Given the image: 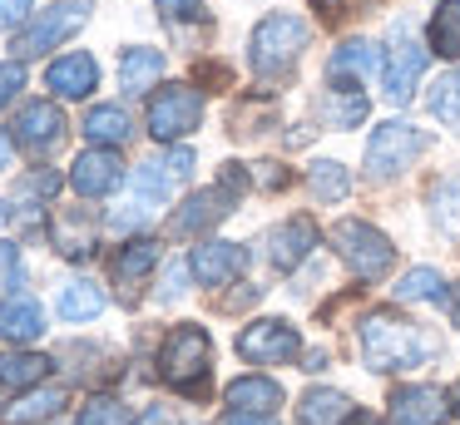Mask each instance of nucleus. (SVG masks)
Instances as JSON below:
<instances>
[{
  "mask_svg": "<svg viewBox=\"0 0 460 425\" xmlns=\"http://www.w3.org/2000/svg\"><path fill=\"white\" fill-rule=\"evenodd\" d=\"M322 10H327V15H341V5H351V0H317Z\"/></svg>",
  "mask_w": 460,
  "mask_h": 425,
  "instance_id": "c03bdc74",
  "label": "nucleus"
},
{
  "mask_svg": "<svg viewBox=\"0 0 460 425\" xmlns=\"http://www.w3.org/2000/svg\"><path fill=\"white\" fill-rule=\"evenodd\" d=\"M208 371H213L208 332H203V326H173L164 351H159V376L179 395H203L208 391Z\"/></svg>",
  "mask_w": 460,
  "mask_h": 425,
  "instance_id": "7ed1b4c3",
  "label": "nucleus"
},
{
  "mask_svg": "<svg viewBox=\"0 0 460 425\" xmlns=\"http://www.w3.org/2000/svg\"><path fill=\"white\" fill-rule=\"evenodd\" d=\"M297 351H302L297 326L278 322V316L243 326V336H238V356L252 361V366H288V361H297Z\"/></svg>",
  "mask_w": 460,
  "mask_h": 425,
  "instance_id": "9d476101",
  "label": "nucleus"
},
{
  "mask_svg": "<svg viewBox=\"0 0 460 425\" xmlns=\"http://www.w3.org/2000/svg\"><path fill=\"white\" fill-rule=\"evenodd\" d=\"M45 84L55 89L60 99H84L94 94V84H100V65H94V55H60L50 65V75H45Z\"/></svg>",
  "mask_w": 460,
  "mask_h": 425,
  "instance_id": "dca6fc26",
  "label": "nucleus"
},
{
  "mask_svg": "<svg viewBox=\"0 0 460 425\" xmlns=\"http://www.w3.org/2000/svg\"><path fill=\"white\" fill-rule=\"evenodd\" d=\"M252 178H258L262 188H288L292 183V173L282 164H252Z\"/></svg>",
  "mask_w": 460,
  "mask_h": 425,
  "instance_id": "58836bf2",
  "label": "nucleus"
},
{
  "mask_svg": "<svg viewBox=\"0 0 460 425\" xmlns=\"http://www.w3.org/2000/svg\"><path fill=\"white\" fill-rule=\"evenodd\" d=\"M203 119V94L193 84H164L149 99V134L159 144H179L183 134H193Z\"/></svg>",
  "mask_w": 460,
  "mask_h": 425,
  "instance_id": "0eeeda50",
  "label": "nucleus"
},
{
  "mask_svg": "<svg viewBox=\"0 0 460 425\" xmlns=\"http://www.w3.org/2000/svg\"><path fill=\"white\" fill-rule=\"evenodd\" d=\"M228 405L243 415H272L282 405V385L272 376H238L228 385Z\"/></svg>",
  "mask_w": 460,
  "mask_h": 425,
  "instance_id": "aec40b11",
  "label": "nucleus"
},
{
  "mask_svg": "<svg viewBox=\"0 0 460 425\" xmlns=\"http://www.w3.org/2000/svg\"><path fill=\"white\" fill-rule=\"evenodd\" d=\"M50 371V361L35 351H5L0 356V385L5 391H25V385H40V376Z\"/></svg>",
  "mask_w": 460,
  "mask_h": 425,
  "instance_id": "bb28decb",
  "label": "nucleus"
},
{
  "mask_svg": "<svg viewBox=\"0 0 460 425\" xmlns=\"http://www.w3.org/2000/svg\"><path fill=\"white\" fill-rule=\"evenodd\" d=\"M218 425H278V421H272V415H243V411H228Z\"/></svg>",
  "mask_w": 460,
  "mask_h": 425,
  "instance_id": "ea45409f",
  "label": "nucleus"
},
{
  "mask_svg": "<svg viewBox=\"0 0 460 425\" xmlns=\"http://www.w3.org/2000/svg\"><path fill=\"white\" fill-rule=\"evenodd\" d=\"M430 217L446 237H460V168L430 188Z\"/></svg>",
  "mask_w": 460,
  "mask_h": 425,
  "instance_id": "cd10ccee",
  "label": "nucleus"
},
{
  "mask_svg": "<svg viewBox=\"0 0 460 425\" xmlns=\"http://www.w3.org/2000/svg\"><path fill=\"white\" fill-rule=\"evenodd\" d=\"M80 425H129V405L119 395H94L80 411Z\"/></svg>",
  "mask_w": 460,
  "mask_h": 425,
  "instance_id": "72a5a7b5",
  "label": "nucleus"
},
{
  "mask_svg": "<svg viewBox=\"0 0 460 425\" xmlns=\"http://www.w3.org/2000/svg\"><path fill=\"white\" fill-rule=\"evenodd\" d=\"M426 148H430L426 128L406 124V119H386V124L367 138V173L371 178H396V173H406Z\"/></svg>",
  "mask_w": 460,
  "mask_h": 425,
  "instance_id": "39448f33",
  "label": "nucleus"
},
{
  "mask_svg": "<svg viewBox=\"0 0 460 425\" xmlns=\"http://www.w3.org/2000/svg\"><path fill=\"white\" fill-rule=\"evenodd\" d=\"M430 351H436L430 336L420 332L416 322H406V316H396V312H367L361 316V361H367L371 371H411V366H420Z\"/></svg>",
  "mask_w": 460,
  "mask_h": 425,
  "instance_id": "f257e3e1",
  "label": "nucleus"
},
{
  "mask_svg": "<svg viewBox=\"0 0 460 425\" xmlns=\"http://www.w3.org/2000/svg\"><path fill=\"white\" fill-rule=\"evenodd\" d=\"M243 262H248V257H243L238 243H199L189 252V272L199 277L203 287H228L233 277L243 272Z\"/></svg>",
  "mask_w": 460,
  "mask_h": 425,
  "instance_id": "4468645a",
  "label": "nucleus"
},
{
  "mask_svg": "<svg viewBox=\"0 0 460 425\" xmlns=\"http://www.w3.org/2000/svg\"><path fill=\"white\" fill-rule=\"evenodd\" d=\"M430 114L440 119V124H450V128H460V69L456 75H446V79H436V89H430Z\"/></svg>",
  "mask_w": 460,
  "mask_h": 425,
  "instance_id": "473e14b6",
  "label": "nucleus"
},
{
  "mask_svg": "<svg viewBox=\"0 0 460 425\" xmlns=\"http://www.w3.org/2000/svg\"><path fill=\"white\" fill-rule=\"evenodd\" d=\"M159 69H164L159 49H124L119 55V89L124 94H144L159 79Z\"/></svg>",
  "mask_w": 460,
  "mask_h": 425,
  "instance_id": "b1692460",
  "label": "nucleus"
},
{
  "mask_svg": "<svg viewBox=\"0 0 460 425\" xmlns=\"http://www.w3.org/2000/svg\"><path fill=\"white\" fill-rule=\"evenodd\" d=\"M84 138H94V148H110V144H124L129 138V114L119 104H94L84 114Z\"/></svg>",
  "mask_w": 460,
  "mask_h": 425,
  "instance_id": "393cba45",
  "label": "nucleus"
},
{
  "mask_svg": "<svg viewBox=\"0 0 460 425\" xmlns=\"http://www.w3.org/2000/svg\"><path fill=\"white\" fill-rule=\"evenodd\" d=\"M84 20H90V0H60V5L40 10V15H35L31 25L15 35V55L35 59V55H45V49L65 45V40H70Z\"/></svg>",
  "mask_w": 460,
  "mask_h": 425,
  "instance_id": "6e6552de",
  "label": "nucleus"
},
{
  "mask_svg": "<svg viewBox=\"0 0 460 425\" xmlns=\"http://www.w3.org/2000/svg\"><path fill=\"white\" fill-rule=\"evenodd\" d=\"M25 84V65L21 59H0V104H11Z\"/></svg>",
  "mask_w": 460,
  "mask_h": 425,
  "instance_id": "c9c22d12",
  "label": "nucleus"
},
{
  "mask_svg": "<svg viewBox=\"0 0 460 425\" xmlns=\"http://www.w3.org/2000/svg\"><path fill=\"white\" fill-rule=\"evenodd\" d=\"M15 282H21V247L0 243V292H11Z\"/></svg>",
  "mask_w": 460,
  "mask_h": 425,
  "instance_id": "e433bc0d",
  "label": "nucleus"
},
{
  "mask_svg": "<svg viewBox=\"0 0 460 425\" xmlns=\"http://www.w3.org/2000/svg\"><path fill=\"white\" fill-rule=\"evenodd\" d=\"M164 297H169V302H173V297H183V267H173V272H169V287H164Z\"/></svg>",
  "mask_w": 460,
  "mask_h": 425,
  "instance_id": "79ce46f5",
  "label": "nucleus"
},
{
  "mask_svg": "<svg viewBox=\"0 0 460 425\" xmlns=\"http://www.w3.org/2000/svg\"><path fill=\"white\" fill-rule=\"evenodd\" d=\"M5 213H11V208H5V203H0V223H5Z\"/></svg>",
  "mask_w": 460,
  "mask_h": 425,
  "instance_id": "de8ad7c7",
  "label": "nucleus"
},
{
  "mask_svg": "<svg viewBox=\"0 0 460 425\" xmlns=\"http://www.w3.org/2000/svg\"><path fill=\"white\" fill-rule=\"evenodd\" d=\"M456 415H460V385H456Z\"/></svg>",
  "mask_w": 460,
  "mask_h": 425,
  "instance_id": "09e8293b",
  "label": "nucleus"
},
{
  "mask_svg": "<svg viewBox=\"0 0 460 425\" xmlns=\"http://www.w3.org/2000/svg\"><path fill=\"white\" fill-rule=\"evenodd\" d=\"M376 65H381V49L371 45V40H347V45L332 55L327 79H351V84H361L367 75H376Z\"/></svg>",
  "mask_w": 460,
  "mask_h": 425,
  "instance_id": "4be33fe9",
  "label": "nucleus"
},
{
  "mask_svg": "<svg viewBox=\"0 0 460 425\" xmlns=\"http://www.w3.org/2000/svg\"><path fill=\"white\" fill-rule=\"evenodd\" d=\"M426 59H430V49L411 35V25L391 30V49H386V59H381V79H386L391 104H406V99L416 94L420 75H426Z\"/></svg>",
  "mask_w": 460,
  "mask_h": 425,
  "instance_id": "1a4fd4ad",
  "label": "nucleus"
},
{
  "mask_svg": "<svg viewBox=\"0 0 460 425\" xmlns=\"http://www.w3.org/2000/svg\"><path fill=\"white\" fill-rule=\"evenodd\" d=\"M302 49H307V20L288 15V10H272V15L258 20V30H252V40H248L252 75L282 79L302 59Z\"/></svg>",
  "mask_w": 460,
  "mask_h": 425,
  "instance_id": "f03ea898",
  "label": "nucleus"
},
{
  "mask_svg": "<svg viewBox=\"0 0 460 425\" xmlns=\"http://www.w3.org/2000/svg\"><path fill=\"white\" fill-rule=\"evenodd\" d=\"M446 421V395L436 385H401L391 395V425H440Z\"/></svg>",
  "mask_w": 460,
  "mask_h": 425,
  "instance_id": "2eb2a0df",
  "label": "nucleus"
},
{
  "mask_svg": "<svg viewBox=\"0 0 460 425\" xmlns=\"http://www.w3.org/2000/svg\"><path fill=\"white\" fill-rule=\"evenodd\" d=\"M322 366H327V351H312V356H307V366H302V371H322Z\"/></svg>",
  "mask_w": 460,
  "mask_h": 425,
  "instance_id": "37998d69",
  "label": "nucleus"
},
{
  "mask_svg": "<svg viewBox=\"0 0 460 425\" xmlns=\"http://www.w3.org/2000/svg\"><path fill=\"white\" fill-rule=\"evenodd\" d=\"M31 10H35V0H0V30H21Z\"/></svg>",
  "mask_w": 460,
  "mask_h": 425,
  "instance_id": "4c0bfd02",
  "label": "nucleus"
},
{
  "mask_svg": "<svg viewBox=\"0 0 460 425\" xmlns=\"http://www.w3.org/2000/svg\"><path fill=\"white\" fill-rule=\"evenodd\" d=\"M45 336V312L40 302H31V297H15V302H0V341H40Z\"/></svg>",
  "mask_w": 460,
  "mask_h": 425,
  "instance_id": "6ab92c4d",
  "label": "nucleus"
},
{
  "mask_svg": "<svg viewBox=\"0 0 460 425\" xmlns=\"http://www.w3.org/2000/svg\"><path fill=\"white\" fill-rule=\"evenodd\" d=\"M104 312V292L94 282H70L60 292V316L65 322H94Z\"/></svg>",
  "mask_w": 460,
  "mask_h": 425,
  "instance_id": "7c9ffc66",
  "label": "nucleus"
},
{
  "mask_svg": "<svg viewBox=\"0 0 460 425\" xmlns=\"http://www.w3.org/2000/svg\"><path fill=\"white\" fill-rule=\"evenodd\" d=\"M65 405H70V391H65V385H35V391H25L21 401H11L0 411V421L5 425H35V421L60 415Z\"/></svg>",
  "mask_w": 460,
  "mask_h": 425,
  "instance_id": "a211bd4d",
  "label": "nucleus"
},
{
  "mask_svg": "<svg viewBox=\"0 0 460 425\" xmlns=\"http://www.w3.org/2000/svg\"><path fill=\"white\" fill-rule=\"evenodd\" d=\"M11 158H15V138L0 128V168H11Z\"/></svg>",
  "mask_w": 460,
  "mask_h": 425,
  "instance_id": "a19ab883",
  "label": "nucleus"
},
{
  "mask_svg": "<svg viewBox=\"0 0 460 425\" xmlns=\"http://www.w3.org/2000/svg\"><path fill=\"white\" fill-rule=\"evenodd\" d=\"M50 243L60 247V257H90V247H94V227H90V217H80V213H55L50 217Z\"/></svg>",
  "mask_w": 460,
  "mask_h": 425,
  "instance_id": "5701e85b",
  "label": "nucleus"
},
{
  "mask_svg": "<svg viewBox=\"0 0 460 425\" xmlns=\"http://www.w3.org/2000/svg\"><path fill=\"white\" fill-rule=\"evenodd\" d=\"M430 49L446 59H460V0H440L430 15Z\"/></svg>",
  "mask_w": 460,
  "mask_h": 425,
  "instance_id": "c85d7f7f",
  "label": "nucleus"
},
{
  "mask_svg": "<svg viewBox=\"0 0 460 425\" xmlns=\"http://www.w3.org/2000/svg\"><path fill=\"white\" fill-rule=\"evenodd\" d=\"M446 277L436 267H411L406 277L396 282V302H446Z\"/></svg>",
  "mask_w": 460,
  "mask_h": 425,
  "instance_id": "c756f323",
  "label": "nucleus"
},
{
  "mask_svg": "<svg viewBox=\"0 0 460 425\" xmlns=\"http://www.w3.org/2000/svg\"><path fill=\"white\" fill-rule=\"evenodd\" d=\"M11 134H15V144H25L31 154H55V148L65 144V114L55 104H45V99H35V104H25L21 114H15Z\"/></svg>",
  "mask_w": 460,
  "mask_h": 425,
  "instance_id": "9b49d317",
  "label": "nucleus"
},
{
  "mask_svg": "<svg viewBox=\"0 0 460 425\" xmlns=\"http://www.w3.org/2000/svg\"><path fill=\"white\" fill-rule=\"evenodd\" d=\"M371 99L361 84H351V79H332L327 94H322V119H327L332 128H357L361 119H367Z\"/></svg>",
  "mask_w": 460,
  "mask_h": 425,
  "instance_id": "f3484780",
  "label": "nucleus"
},
{
  "mask_svg": "<svg viewBox=\"0 0 460 425\" xmlns=\"http://www.w3.org/2000/svg\"><path fill=\"white\" fill-rule=\"evenodd\" d=\"M144 425H169V415H164V411H149V415H144Z\"/></svg>",
  "mask_w": 460,
  "mask_h": 425,
  "instance_id": "a18cd8bd",
  "label": "nucleus"
},
{
  "mask_svg": "<svg viewBox=\"0 0 460 425\" xmlns=\"http://www.w3.org/2000/svg\"><path fill=\"white\" fill-rule=\"evenodd\" d=\"M159 5V15L169 20V25H199V20H208V5L203 0H154Z\"/></svg>",
  "mask_w": 460,
  "mask_h": 425,
  "instance_id": "f704fd0d",
  "label": "nucleus"
},
{
  "mask_svg": "<svg viewBox=\"0 0 460 425\" xmlns=\"http://www.w3.org/2000/svg\"><path fill=\"white\" fill-rule=\"evenodd\" d=\"M347 188H351V178L337 158H317V164H312V193H317L322 203H341Z\"/></svg>",
  "mask_w": 460,
  "mask_h": 425,
  "instance_id": "2f4dec72",
  "label": "nucleus"
},
{
  "mask_svg": "<svg viewBox=\"0 0 460 425\" xmlns=\"http://www.w3.org/2000/svg\"><path fill=\"white\" fill-rule=\"evenodd\" d=\"M159 257H164V247L154 243V237H139V243L119 247V257H114V277H119L124 287H134V282H144V277L159 267Z\"/></svg>",
  "mask_w": 460,
  "mask_h": 425,
  "instance_id": "a878e982",
  "label": "nucleus"
},
{
  "mask_svg": "<svg viewBox=\"0 0 460 425\" xmlns=\"http://www.w3.org/2000/svg\"><path fill=\"white\" fill-rule=\"evenodd\" d=\"M351 415H357V405H351L341 391H327V385H312V391L297 401V421L302 425H347Z\"/></svg>",
  "mask_w": 460,
  "mask_h": 425,
  "instance_id": "412c9836",
  "label": "nucleus"
},
{
  "mask_svg": "<svg viewBox=\"0 0 460 425\" xmlns=\"http://www.w3.org/2000/svg\"><path fill=\"white\" fill-rule=\"evenodd\" d=\"M332 247H337L341 262H347L361 282H381V277L391 272V262H396L391 237L381 233V227L361 223V217H341V223L332 227Z\"/></svg>",
  "mask_w": 460,
  "mask_h": 425,
  "instance_id": "20e7f679",
  "label": "nucleus"
},
{
  "mask_svg": "<svg viewBox=\"0 0 460 425\" xmlns=\"http://www.w3.org/2000/svg\"><path fill=\"white\" fill-rule=\"evenodd\" d=\"M351 425H376V421H371V415H357V421H351Z\"/></svg>",
  "mask_w": 460,
  "mask_h": 425,
  "instance_id": "49530a36",
  "label": "nucleus"
},
{
  "mask_svg": "<svg viewBox=\"0 0 460 425\" xmlns=\"http://www.w3.org/2000/svg\"><path fill=\"white\" fill-rule=\"evenodd\" d=\"M312 247H317V223H312V217H288L282 227H272V233H268V257H272L278 272L302 267Z\"/></svg>",
  "mask_w": 460,
  "mask_h": 425,
  "instance_id": "ddd939ff",
  "label": "nucleus"
},
{
  "mask_svg": "<svg viewBox=\"0 0 460 425\" xmlns=\"http://www.w3.org/2000/svg\"><path fill=\"white\" fill-rule=\"evenodd\" d=\"M243 183H248V168H238V164H228L223 168V178L213 188H203V193H193L189 203L173 213V233H203V227H213V223H223V217L233 213V203H238V193H243Z\"/></svg>",
  "mask_w": 460,
  "mask_h": 425,
  "instance_id": "423d86ee",
  "label": "nucleus"
},
{
  "mask_svg": "<svg viewBox=\"0 0 460 425\" xmlns=\"http://www.w3.org/2000/svg\"><path fill=\"white\" fill-rule=\"evenodd\" d=\"M70 183L80 198H104L124 183V164L114 148H84L80 158L70 164Z\"/></svg>",
  "mask_w": 460,
  "mask_h": 425,
  "instance_id": "f8f14e48",
  "label": "nucleus"
}]
</instances>
